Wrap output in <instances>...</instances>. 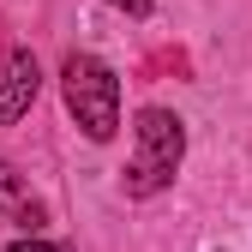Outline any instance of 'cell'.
Instances as JSON below:
<instances>
[{
  "label": "cell",
  "mask_w": 252,
  "mask_h": 252,
  "mask_svg": "<svg viewBox=\"0 0 252 252\" xmlns=\"http://www.w3.org/2000/svg\"><path fill=\"white\" fill-rule=\"evenodd\" d=\"M36 204L30 198V186H24V174L12 168V162H0V222H18V216Z\"/></svg>",
  "instance_id": "cell-4"
},
{
  "label": "cell",
  "mask_w": 252,
  "mask_h": 252,
  "mask_svg": "<svg viewBox=\"0 0 252 252\" xmlns=\"http://www.w3.org/2000/svg\"><path fill=\"white\" fill-rule=\"evenodd\" d=\"M6 252H60V246H54V240H36V234H24V240H12Z\"/></svg>",
  "instance_id": "cell-5"
},
{
  "label": "cell",
  "mask_w": 252,
  "mask_h": 252,
  "mask_svg": "<svg viewBox=\"0 0 252 252\" xmlns=\"http://www.w3.org/2000/svg\"><path fill=\"white\" fill-rule=\"evenodd\" d=\"M36 90H42L36 54H30V48H6V54H0V126L24 120L30 102H36Z\"/></svg>",
  "instance_id": "cell-3"
},
{
  "label": "cell",
  "mask_w": 252,
  "mask_h": 252,
  "mask_svg": "<svg viewBox=\"0 0 252 252\" xmlns=\"http://www.w3.org/2000/svg\"><path fill=\"white\" fill-rule=\"evenodd\" d=\"M60 90H66V114L84 126V138L108 144L114 126H120V78H114V66L96 60V54H66Z\"/></svg>",
  "instance_id": "cell-2"
},
{
  "label": "cell",
  "mask_w": 252,
  "mask_h": 252,
  "mask_svg": "<svg viewBox=\"0 0 252 252\" xmlns=\"http://www.w3.org/2000/svg\"><path fill=\"white\" fill-rule=\"evenodd\" d=\"M180 162H186V126H180V114L144 108L132 120V162H126V174H120L126 198H156L162 186H174Z\"/></svg>",
  "instance_id": "cell-1"
},
{
  "label": "cell",
  "mask_w": 252,
  "mask_h": 252,
  "mask_svg": "<svg viewBox=\"0 0 252 252\" xmlns=\"http://www.w3.org/2000/svg\"><path fill=\"white\" fill-rule=\"evenodd\" d=\"M108 6H114V12H150L156 0H108Z\"/></svg>",
  "instance_id": "cell-6"
}]
</instances>
